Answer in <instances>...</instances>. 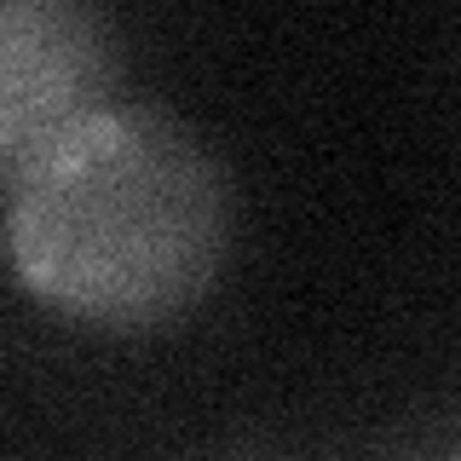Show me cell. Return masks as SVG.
<instances>
[{"label":"cell","mask_w":461,"mask_h":461,"mask_svg":"<svg viewBox=\"0 0 461 461\" xmlns=\"http://www.w3.org/2000/svg\"><path fill=\"white\" fill-rule=\"evenodd\" d=\"M122 35L81 0H0V179L23 167L47 133L104 104Z\"/></svg>","instance_id":"7a4b0ae2"},{"label":"cell","mask_w":461,"mask_h":461,"mask_svg":"<svg viewBox=\"0 0 461 461\" xmlns=\"http://www.w3.org/2000/svg\"><path fill=\"white\" fill-rule=\"evenodd\" d=\"M6 254L29 294L76 323L162 329L230 254V179L173 110L104 98L12 173Z\"/></svg>","instance_id":"6da1fadb"}]
</instances>
